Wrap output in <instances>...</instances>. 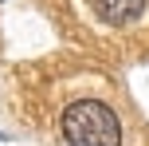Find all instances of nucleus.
Returning <instances> with one entry per match:
<instances>
[{"label":"nucleus","mask_w":149,"mask_h":146,"mask_svg":"<svg viewBox=\"0 0 149 146\" xmlns=\"http://www.w3.org/2000/svg\"><path fill=\"white\" fill-rule=\"evenodd\" d=\"M0 138H4V134H0Z\"/></svg>","instance_id":"3"},{"label":"nucleus","mask_w":149,"mask_h":146,"mask_svg":"<svg viewBox=\"0 0 149 146\" xmlns=\"http://www.w3.org/2000/svg\"><path fill=\"white\" fill-rule=\"evenodd\" d=\"M145 8V0H94V12L102 24H110V28H122V24L137 20Z\"/></svg>","instance_id":"2"},{"label":"nucleus","mask_w":149,"mask_h":146,"mask_svg":"<svg viewBox=\"0 0 149 146\" xmlns=\"http://www.w3.org/2000/svg\"><path fill=\"white\" fill-rule=\"evenodd\" d=\"M63 134L71 146H122V126L114 111L98 99H79L63 111Z\"/></svg>","instance_id":"1"}]
</instances>
